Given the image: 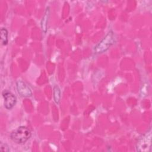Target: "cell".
Listing matches in <instances>:
<instances>
[{
	"mask_svg": "<svg viewBox=\"0 0 152 152\" xmlns=\"http://www.w3.org/2000/svg\"><path fill=\"white\" fill-rule=\"evenodd\" d=\"M1 40L3 45H6L8 43V31L5 28L1 29Z\"/></svg>",
	"mask_w": 152,
	"mask_h": 152,
	"instance_id": "7",
	"label": "cell"
},
{
	"mask_svg": "<svg viewBox=\"0 0 152 152\" xmlns=\"http://www.w3.org/2000/svg\"><path fill=\"white\" fill-rule=\"evenodd\" d=\"M18 93L23 97H27L32 95V92L27 85L21 80H18L16 83Z\"/></svg>",
	"mask_w": 152,
	"mask_h": 152,
	"instance_id": "4",
	"label": "cell"
},
{
	"mask_svg": "<svg viewBox=\"0 0 152 152\" xmlns=\"http://www.w3.org/2000/svg\"><path fill=\"white\" fill-rule=\"evenodd\" d=\"M4 99V106L7 109H11L16 103V97L11 93L5 90L2 93Z\"/></svg>",
	"mask_w": 152,
	"mask_h": 152,
	"instance_id": "5",
	"label": "cell"
},
{
	"mask_svg": "<svg viewBox=\"0 0 152 152\" xmlns=\"http://www.w3.org/2000/svg\"><path fill=\"white\" fill-rule=\"evenodd\" d=\"M114 37L112 31H110L102 41L96 46L95 51L96 53H103L107 50L109 47L113 43Z\"/></svg>",
	"mask_w": 152,
	"mask_h": 152,
	"instance_id": "2",
	"label": "cell"
},
{
	"mask_svg": "<svg viewBox=\"0 0 152 152\" xmlns=\"http://www.w3.org/2000/svg\"><path fill=\"white\" fill-rule=\"evenodd\" d=\"M1 150L2 151H9L10 149L5 144L1 143Z\"/></svg>",
	"mask_w": 152,
	"mask_h": 152,
	"instance_id": "9",
	"label": "cell"
},
{
	"mask_svg": "<svg viewBox=\"0 0 152 152\" xmlns=\"http://www.w3.org/2000/svg\"><path fill=\"white\" fill-rule=\"evenodd\" d=\"M31 135V131L27 127L21 126L11 132L10 137L15 142L23 144L26 142L30 138Z\"/></svg>",
	"mask_w": 152,
	"mask_h": 152,
	"instance_id": "1",
	"label": "cell"
},
{
	"mask_svg": "<svg viewBox=\"0 0 152 152\" xmlns=\"http://www.w3.org/2000/svg\"><path fill=\"white\" fill-rule=\"evenodd\" d=\"M151 133L143 135L138 141L137 149L140 151H148L151 148Z\"/></svg>",
	"mask_w": 152,
	"mask_h": 152,
	"instance_id": "3",
	"label": "cell"
},
{
	"mask_svg": "<svg viewBox=\"0 0 152 152\" xmlns=\"http://www.w3.org/2000/svg\"><path fill=\"white\" fill-rule=\"evenodd\" d=\"M49 17V8L48 7L46 10V11L45 12L44 15L43 16L42 20L41 21V26L42 30L43 32L46 33L47 30V24H48V21Z\"/></svg>",
	"mask_w": 152,
	"mask_h": 152,
	"instance_id": "6",
	"label": "cell"
},
{
	"mask_svg": "<svg viewBox=\"0 0 152 152\" xmlns=\"http://www.w3.org/2000/svg\"><path fill=\"white\" fill-rule=\"evenodd\" d=\"M53 98L56 103H59L61 99V91L58 86H55L53 88Z\"/></svg>",
	"mask_w": 152,
	"mask_h": 152,
	"instance_id": "8",
	"label": "cell"
}]
</instances>
